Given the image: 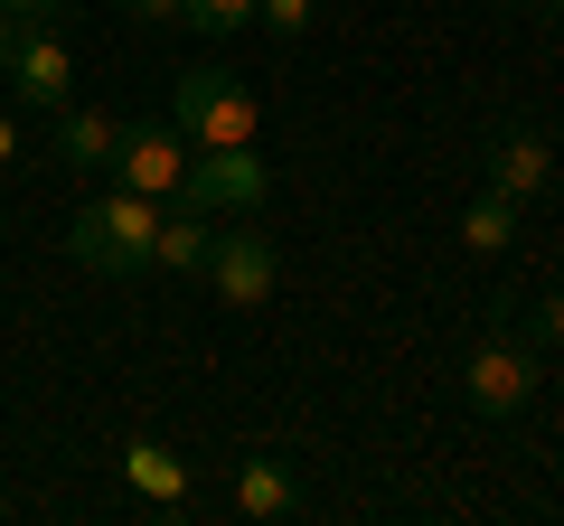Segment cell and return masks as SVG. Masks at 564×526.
Instances as JSON below:
<instances>
[{
	"mask_svg": "<svg viewBox=\"0 0 564 526\" xmlns=\"http://www.w3.org/2000/svg\"><path fill=\"white\" fill-rule=\"evenodd\" d=\"M0 161H20V122L0 113Z\"/></svg>",
	"mask_w": 564,
	"mask_h": 526,
	"instance_id": "cell-19",
	"label": "cell"
},
{
	"mask_svg": "<svg viewBox=\"0 0 564 526\" xmlns=\"http://www.w3.org/2000/svg\"><path fill=\"white\" fill-rule=\"evenodd\" d=\"M113 151H122V122L113 113H76V103L57 113V161L76 169V179H113Z\"/></svg>",
	"mask_w": 564,
	"mask_h": 526,
	"instance_id": "cell-10",
	"label": "cell"
},
{
	"mask_svg": "<svg viewBox=\"0 0 564 526\" xmlns=\"http://www.w3.org/2000/svg\"><path fill=\"white\" fill-rule=\"evenodd\" d=\"M161 217H170L161 198L104 179L95 198L76 207V226H66V254H76L85 273H104V283H132V273H151V235H161Z\"/></svg>",
	"mask_w": 564,
	"mask_h": 526,
	"instance_id": "cell-1",
	"label": "cell"
},
{
	"mask_svg": "<svg viewBox=\"0 0 564 526\" xmlns=\"http://www.w3.org/2000/svg\"><path fill=\"white\" fill-rule=\"evenodd\" d=\"M113 179L141 188V198H161L180 207V179H188V142H180V122H122V151H113Z\"/></svg>",
	"mask_w": 564,
	"mask_h": 526,
	"instance_id": "cell-7",
	"label": "cell"
},
{
	"mask_svg": "<svg viewBox=\"0 0 564 526\" xmlns=\"http://www.w3.org/2000/svg\"><path fill=\"white\" fill-rule=\"evenodd\" d=\"M263 0H188V29H207V39H236V29H254Z\"/></svg>",
	"mask_w": 564,
	"mask_h": 526,
	"instance_id": "cell-14",
	"label": "cell"
},
{
	"mask_svg": "<svg viewBox=\"0 0 564 526\" xmlns=\"http://www.w3.org/2000/svg\"><path fill=\"white\" fill-rule=\"evenodd\" d=\"M263 198H273V169L254 161V142H236V151H188L180 207H198V217H263Z\"/></svg>",
	"mask_w": 564,
	"mask_h": 526,
	"instance_id": "cell-5",
	"label": "cell"
},
{
	"mask_svg": "<svg viewBox=\"0 0 564 526\" xmlns=\"http://www.w3.org/2000/svg\"><path fill=\"white\" fill-rule=\"evenodd\" d=\"M198 283L217 292V310H263V302H273V283H282L273 235H254V217L217 226V244H207V263H198Z\"/></svg>",
	"mask_w": 564,
	"mask_h": 526,
	"instance_id": "cell-4",
	"label": "cell"
},
{
	"mask_svg": "<svg viewBox=\"0 0 564 526\" xmlns=\"http://www.w3.org/2000/svg\"><path fill=\"white\" fill-rule=\"evenodd\" d=\"M545 10H555V20H564V0H545Z\"/></svg>",
	"mask_w": 564,
	"mask_h": 526,
	"instance_id": "cell-21",
	"label": "cell"
},
{
	"mask_svg": "<svg viewBox=\"0 0 564 526\" xmlns=\"http://www.w3.org/2000/svg\"><path fill=\"white\" fill-rule=\"evenodd\" d=\"M545 385V348H527L518 329H480V339L462 348V405L489 414V424H508V414L536 405Z\"/></svg>",
	"mask_w": 564,
	"mask_h": 526,
	"instance_id": "cell-3",
	"label": "cell"
},
{
	"mask_svg": "<svg viewBox=\"0 0 564 526\" xmlns=\"http://www.w3.org/2000/svg\"><path fill=\"white\" fill-rule=\"evenodd\" d=\"M518 339L527 348H564V292H545V302L518 310Z\"/></svg>",
	"mask_w": 564,
	"mask_h": 526,
	"instance_id": "cell-15",
	"label": "cell"
},
{
	"mask_svg": "<svg viewBox=\"0 0 564 526\" xmlns=\"http://www.w3.org/2000/svg\"><path fill=\"white\" fill-rule=\"evenodd\" d=\"M122 480H132L141 498H161V507L188 498V461H180L170 442H122Z\"/></svg>",
	"mask_w": 564,
	"mask_h": 526,
	"instance_id": "cell-11",
	"label": "cell"
},
{
	"mask_svg": "<svg viewBox=\"0 0 564 526\" xmlns=\"http://www.w3.org/2000/svg\"><path fill=\"white\" fill-rule=\"evenodd\" d=\"M10 85H20L29 113H66L76 103V47L47 10H20V39H10Z\"/></svg>",
	"mask_w": 564,
	"mask_h": 526,
	"instance_id": "cell-6",
	"label": "cell"
},
{
	"mask_svg": "<svg viewBox=\"0 0 564 526\" xmlns=\"http://www.w3.org/2000/svg\"><path fill=\"white\" fill-rule=\"evenodd\" d=\"M0 10H47V20H57V10H76V0H0Z\"/></svg>",
	"mask_w": 564,
	"mask_h": 526,
	"instance_id": "cell-20",
	"label": "cell"
},
{
	"mask_svg": "<svg viewBox=\"0 0 564 526\" xmlns=\"http://www.w3.org/2000/svg\"><path fill=\"white\" fill-rule=\"evenodd\" d=\"M170 122H180L188 151H236L263 132V103L245 76H226V66H188L180 85H170Z\"/></svg>",
	"mask_w": 564,
	"mask_h": 526,
	"instance_id": "cell-2",
	"label": "cell"
},
{
	"mask_svg": "<svg viewBox=\"0 0 564 526\" xmlns=\"http://www.w3.org/2000/svg\"><path fill=\"white\" fill-rule=\"evenodd\" d=\"M10 39H20V10H0V76H10Z\"/></svg>",
	"mask_w": 564,
	"mask_h": 526,
	"instance_id": "cell-18",
	"label": "cell"
},
{
	"mask_svg": "<svg viewBox=\"0 0 564 526\" xmlns=\"http://www.w3.org/2000/svg\"><path fill=\"white\" fill-rule=\"evenodd\" d=\"M226 498H236V517H254V526H292L311 507V489H302V470L282 461V451H245L236 480H226Z\"/></svg>",
	"mask_w": 564,
	"mask_h": 526,
	"instance_id": "cell-8",
	"label": "cell"
},
{
	"mask_svg": "<svg viewBox=\"0 0 564 526\" xmlns=\"http://www.w3.org/2000/svg\"><path fill=\"white\" fill-rule=\"evenodd\" d=\"M122 10H132V20H151V29H161V20H188V0H122Z\"/></svg>",
	"mask_w": 564,
	"mask_h": 526,
	"instance_id": "cell-17",
	"label": "cell"
},
{
	"mask_svg": "<svg viewBox=\"0 0 564 526\" xmlns=\"http://www.w3.org/2000/svg\"><path fill=\"white\" fill-rule=\"evenodd\" d=\"M480 179L499 188V198H545V188H555V151H545V132H499V142H489V161H480Z\"/></svg>",
	"mask_w": 564,
	"mask_h": 526,
	"instance_id": "cell-9",
	"label": "cell"
},
{
	"mask_svg": "<svg viewBox=\"0 0 564 526\" xmlns=\"http://www.w3.org/2000/svg\"><path fill=\"white\" fill-rule=\"evenodd\" d=\"M254 20H263V29H273V39H302V29H311V20H321V0H263Z\"/></svg>",
	"mask_w": 564,
	"mask_h": 526,
	"instance_id": "cell-16",
	"label": "cell"
},
{
	"mask_svg": "<svg viewBox=\"0 0 564 526\" xmlns=\"http://www.w3.org/2000/svg\"><path fill=\"white\" fill-rule=\"evenodd\" d=\"M207 244H217V217H198V207H170L161 235H151V263H161V273H198Z\"/></svg>",
	"mask_w": 564,
	"mask_h": 526,
	"instance_id": "cell-12",
	"label": "cell"
},
{
	"mask_svg": "<svg viewBox=\"0 0 564 526\" xmlns=\"http://www.w3.org/2000/svg\"><path fill=\"white\" fill-rule=\"evenodd\" d=\"M462 244L470 254H508V244H518V198H499V188L480 179V198L462 207Z\"/></svg>",
	"mask_w": 564,
	"mask_h": 526,
	"instance_id": "cell-13",
	"label": "cell"
}]
</instances>
